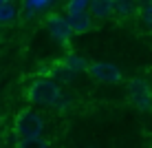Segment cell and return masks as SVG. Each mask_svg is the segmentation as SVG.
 <instances>
[{
    "instance_id": "cell-7",
    "label": "cell",
    "mask_w": 152,
    "mask_h": 148,
    "mask_svg": "<svg viewBox=\"0 0 152 148\" xmlns=\"http://www.w3.org/2000/svg\"><path fill=\"white\" fill-rule=\"evenodd\" d=\"M69 18V24H71V31H73V35H84V33H88L93 27V15L91 13H77V15H66Z\"/></svg>"
},
{
    "instance_id": "cell-8",
    "label": "cell",
    "mask_w": 152,
    "mask_h": 148,
    "mask_svg": "<svg viewBox=\"0 0 152 148\" xmlns=\"http://www.w3.org/2000/svg\"><path fill=\"white\" fill-rule=\"evenodd\" d=\"M64 64L77 75V73H88V66H91V62H88L86 57L77 55V53H69V55L64 57Z\"/></svg>"
},
{
    "instance_id": "cell-15",
    "label": "cell",
    "mask_w": 152,
    "mask_h": 148,
    "mask_svg": "<svg viewBox=\"0 0 152 148\" xmlns=\"http://www.w3.org/2000/svg\"><path fill=\"white\" fill-rule=\"evenodd\" d=\"M115 2H121V0H115Z\"/></svg>"
},
{
    "instance_id": "cell-14",
    "label": "cell",
    "mask_w": 152,
    "mask_h": 148,
    "mask_svg": "<svg viewBox=\"0 0 152 148\" xmlns=\"http://www.w3.org/2000/svg\"><path fill=\"white\" fill-rule=\"evenodd\" d=\"M141 11H143V22L152 29V4H148V7H145V9H141Z\"/></svg>"
},
{
    "instance_id": "cell-10",
    "label": "cell",
    "mask_w": 152,
    "mask_h": 148,
    "mask_svg": "<svg viewBox=\"0 0 152 148\" xmlns=\"http://www.w3.org/2000/svg\"><path fill=\"white\" fill-rule=\"evenodd\" d=\"M51 2L53 0H24V13H27V18H33L35 13L44 11Z\"/></svg>"
},
{
    "instance_id": "cell-2",
    "label": "cell",
    "mask_w": 152,
    "mask_h": 148,
    "mask_svg": "<svg viewBox=\"0 0 152 148\" xmlns=\"http://www.w3.org/2000/svg\"><path fill=\"white\" fill-rule=\"evenodd\" d=\"M13 133L18 139H33V137H42L44 133V117L35 110H20L18 117L13 121Z\"/></svg>"
},
{
    "instance_id": "cell-12",
    "label": "cell",
    "mask_w": 152,
    "mask_h": 148,
    "mask_svg": "<svg viewBox=\"0 0 152 148\" xmlns=\"http://www.w3.org/2000/svg\"><path fill=\"white\" fill-rule=\"evenodd\" d=\"M15 148H51V144L42 137H33V139H18Z\"/></svg>"
},
{
    "instance_id": "cell-13",
    "label": "cell",
    "mask_w": 152,
    "mask_h": 148,
    "mask_svg": "<svg viewBox=\"0 0 152 148\" xmlns=\"http://www.w3.org/2000/svg\"><path fill=\"white\" fill-rule=\"evenodd\" d=\"M117 11L119 13H130V11H132V2H130V0H121V2H117Z\"/></svg>"
},
{
    "instance_id": "cell-1",
    "label": "cell",
    "mask_w": 152,
    "mask_h": 148,
    "mask_svg": "<svg viewBox=\"0 0 152 148\" xmlns=\"http://www.w3.org/2000/svg\"><path fill=\"white\" fill-rule=\"evenodd\" d=\"M60 95H62L60 82L49 77V75L35 77L27 86V99L31 104H35V106H53L60 99Z\"/></svg>"
},
{
    "instance_id": "cell-11",
    "label": "cell",
    "mask_w": 152,
    "mask_h": 148,
    "mask_svg": "<svg viewBox=\"0 0 152 148\" xmlns=\"http://www.w3.org/2000/svg\"><path fill=\"white\" fill-rule=\"evenodd\" d=\"M88 4H91V0H69V4H66V13H69V15L86 13Z\"/></svg>"
},
{
    "instance_id": "cell-6",
    "label": "cell",
    "mask_w": 152,
    "mask_h": 148,
    "mask_svg": "<svg viewBox=\"0 0 152 148\" xmlns=\"http://www.w3.org/2000/svg\"><path fill=\"white\" fill-rule=\"evenodd\" d=\"M117 11V2L115 0H91L88 4V13L93 18H110V15Z\"/></svg>"
},
{
    "instance_id": "cell-9",
    "label": "cell",
    "mask_w": 152,
    "mask_h": 148,
    "mask_svg": "<svg viewBox=\"0 0 152 148\" xmlns=\"http://www.w3.org/2000/svg\"><path fill=\"white\" fill-rule=\"evenodd\" d=\"M15 15H18V11H15V4L11 0H0V24L15 20Z\"/></svg>"
},
{
    "instance_id": "cell-4",
    "label": "cell",
    "mask_w": 152,
    "mask_h": 148,
    "mask_svg": "<svg viewBox=\"0 0 152 148\" xmlns=\"http://www.w3.org/2000/svg\"><path fill=\"white\" fill-rule=\"evenodd\" d=\"M46 24V31L51 33V38L55 42H60V44H69L73 31H71V24H69V18H64V15L60 13H49L44 20Z\"/></svg>"
},
{
    "instance_id": "cell-3",
    "label": "cell",
    "mask_w": 152,
    "mask_h": 148,
    "mask_svg": "<svg viewBox=\"0 0 152 148\" xmlns=\"http://www.w3.org/2000/svg\"><path fill=\"white\" fill-rule=\"evenodd\" d=\"M128 99L134 108L150 113L152 110V86L150 82H145L143 77H134L128 84Z\"/></svg>"
},
{
    "instance_id": "cell-5",
    "label": "cell",
    "mask_w": 152,
    "mask_h": 148,
    "mask_svg": "<svg viewBox=\"0 0 152 148\" xmlns=\"http://www.w3.org/2000/svg\"><path fill=\"white\" fill-rule=\"evenodd\" d=\"M88 75L104 84H117V82H121V68L117 64H113V62H91Z\"/></svg>"
}]
</instances>
